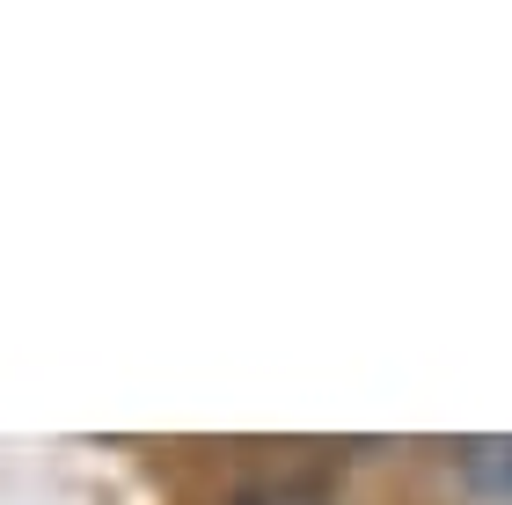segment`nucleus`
I'll return each instance as SVG.
<instances>
[{"label": "nucleus", "mask_w": 512, "mask_h": 505, "mask_svg": "<svg viewBox=\"0 0 512 505\" xmlns=\"http://www.w3.org/2000/svg\"><path fill=\"white\" fill-rule=\"evenodd\" d=\"M454 469H461V484H469L476 498L512 505V432H483V440H461V447H454Z\"/></svg>", "instance_id": "f257e3e1"}]
</instances>
